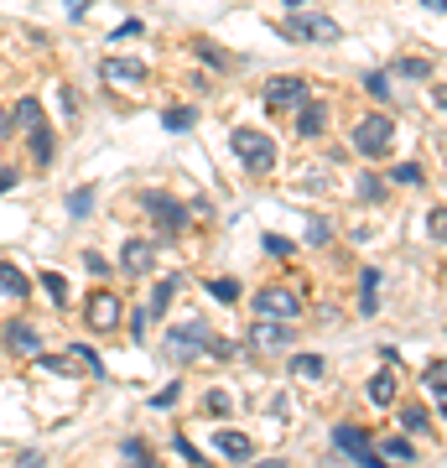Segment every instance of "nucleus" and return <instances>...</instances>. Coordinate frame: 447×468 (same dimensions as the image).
Wrapping results in <instances>:
<instances>
[{
  "instance_id": "nucleus-36",
  "label": "nucleus",
  "mask_w": 447,
  "mask_h": 468,
  "mask_svg": "<svg viewBox=\"0 0 447 468\" xmlns=\"http://www.w3.org/2000/svg\"><path fill=\"white\" fill-rule=\"evenodd\" d=\"M400 73H406V79H431V63H427V58H400Z\"/></svg>"
},
{
  "instance_id": "nucleus-7",
  "label": "nucleus",
  "mask_w": 447,
  "mask_h": 468,
  "mask_svg": "<svg viewBox=\"0 0 447 468\" xmlns=\"http://www.w3.org/2000/svg\"><path fill=\"white\" fill-rule=\"evenodd\" d=\"M100 79H104V84H115V89H141V84L151 79V68L135 63V58H104V63H100Z\"/></svg>"
},
{
  "instance_id": "nucleus-3",
  "label": "nucleus",
  "mask_w": 447,
  "mask_h": 468,
  "mask_svg": "<svg viewBox=\"0 0 447 468\" xmlns=\"http://www.w3.org/2000/svg\"><path fill=\"white\" fill-rule=\"evenodd\" d=\"M141 208H146V214L156 218V234H162V239H177V234L187 229L183 203H177V198H166L162 187H146V193H141Z\"/></svg>"
},
{
  "instance_id": "nucleus-9",
  "label": "nucleus",
  "mask_w": 447,
  "mask_h": 468,
  "mask_svg": "<svg viewBox=\"0 0 447 468\" xmlns=\"http://www.w3.org/2000/svg\"><path fill=\"white\" fill-rule=\"evenodd\" d=\"M83 323H89L94 334H110V328L120 323V297H115V292H94L89 307H83Z\"/></svg>"
},
{
  "instance_id": "nucleus-29",
  "label": "nucleus",
  "mask_w": 447,
  "mask_h": 468,
  "mask_svg": "<svg viewBox=\"0 0 447 468\" xmlns=\"http://www.w3.org/2000/svg\"><path fill=\"white\" fill-rule=\"evenodd\" d=\"M42 292L52 297V307H63V302H68V282H63V271H42Z\"/></svg>"
},
{
  "instance_id": "nucleus-14",
  "label": "nucleus",
  "mask_w": 447,
  "mask_h": 468,
  "mask_svg": "<svg viewBox=\"0 0 447 468\" xmlns=\"http://www.w3.org/2000/svg\"><path fill=\"white\" fill-rule=\"evenodd\" d=\"M250 344H255V349H286V344H292V328H286L282 318H255Z\"/></svg>"
},
{
  "instance_id": "nucleus-30",
  "label": "nucleus",
  "mask_w": 447,
  "mask_h": 468,
  "mask_svg": "<svg viewBox=\"0 0 447 468\" xmlns=\"http://www.w3.org/2000/svg\"><path fill=\"white\" fill-rule=\"evenodd\" d=\"M431 421H437V417H427L421 406H406V411H400V427H406V432H427Z\"/></svg>"
},
{
  "instance_id": "nucleus-28",
  "label": "nucleus",
  "mask_w": 447,
  "mask_h": 468,
  "mask_svg": "<svg viewBox=\"0 0 447 468\" xmlns=\"http://www.w3.org/2000/svg\"><path fill=\"white\" fill-rule=\"evenodd\" d=\"M208 297L229 307V302H239V282H234V276H214V282H208Z\"/></svg>"
},
{
  "instance_id": "nucleus-10",
  "label": "nucleus",
  "mask_w": 447,
  "mask_h": 468,
  "mask_svg": "<svg viewBox=\"0 0 447 468\" xmlns=\"http://www.w3.org/2000/svg\"><path fill=\"white\" fill-rule=\"evenodd\" d=\"M172 344H166V354L172 359H193V354H203V344H208V328L203 323H183V328H172Z\"/></svg>"
},
{
  "instance_id": "nucleus-37",
  "label": "nucleus",
  "mask_w": 447,
  "mask_h": 468,
  "mask_svg": "<svg viewBox=\"0 0 447 468\" xmlns=\"http://www.w3.org/2000/svg\"><path fill=\"white\" fill-rule=\"evenodd\" d=\"M261 245H265V250H271V255H276V261H286V255L297 250V245H292V239H286V234H265Z\"/></svg>"
},
{
  "instance_id": "nucleus-46",
  "label": "nucleus",
  "mask_w": 447,
  "mask_h": 468,
  "mask_svg": "<svg viewBox=\"0 0 447 468\" xmlns=\"http://www.w3.org/2000/svg\"><path fill=\"white\" fill-rule=\"evenodd\" d=\"M68 16L83 21V16H89V0H68Z\"/></svg>"
},
{
  "instance_id": "nucleus-23",
  "label": "nucleus",
  "mask_w": 447,
  "mask_h": 468,
  "mask_svg": "<svg viewBox=\"0 0 447 468\" xmlns=\"http://www.w3.org/2000/svg\"><path fill=\"white\" fill-rule=\"evenodd\" d=\"M369 401H375V406H390V401H396V375H390V369H380V375L369 380Z\"/></svg>"
},
{
  "instance_id": "nucleus-20",
  "label": "nucleus",
  "mask_w": 447,
  "mask_h": 468,
  "mask_svg": "<svg viewBox=\"0 0 447 468\" xmlns=\"http://www.w3.org/2000/svg\"><path fill=\"white\" fill-rule=\"evenodd\" d=\"M0 292H5L11 302H27V297H32V282H27V271H16L11 261H5V266H0Z\"/></svg>"
},
{
  "instance_id": "nucleus-45",
  "label": "nucleus",
  "mask_w": 447,
  "mask_h": 468,
  "mask_svg": "<svg viewBox=\"0 0 447 468\" xmlns=\"http://www.w3.org/2000/svg\"><path fill=\"white\" fill-rule=\"evenodd\" d=\"M427 229H431V239H437V245H442V208H431V218H427Z\"/></svg>"
},
{
  "instance_id": "nucleus-25",
  "label": "nucleus",
  "mask_w": 447,
  "mask_h": 468,
  "mask_svg": "<svg viewBox=\"0 0 447 468\" xmlns=\"http://www.w3.org/2000/svg\"><path fill=\"white\" fill-rule=\"evenodd\" d=\"M292 375H297V380H323L328 365H323L317 354H297V359H292Z\"/></svg>"
},
{
  "instance_id": "nucleus-13",
  "label": "nucleus",
  "mask_w": 447,
  "mask_h": 468,
  "mask_svg": "<svg viewBox=\"0 0 447 468\" xmlns=\"http://www.w3.org/2000/svg\"><path fill=\"white\" fill-rule=\"evenodd\" d=\"M5 349L11 354H21V359H37V354H42V334H37L32 323H5Z\"/></svg>"
},
{
  "instance_id": "nucleus-15",
  "label": "nucleus",
  "mask_w": 447,
  "mask_h": 468,
  "mask_svg": "<svg viewBox=\"0 0 447 468\" xmlns=\"http://www.w3.org/2000/svg\"><path fill=\"white\" fill-rule=\"evenodd\" d=\"M63 375H94V380H100L104 365H100V354L89 349V344H73V349L63 354Z\"/></svg>"
},
{
  "instance_id": "nucleus-11",
  "label": "nucleus",
  "mask_w": 447,
  "mask_h": 468,
  "mask_svg": "<svg viewBox=\"0 0 447 468\" xmlns=\"http://www.w3.org/2000/svg\"><path fill=\"white\" fill-rule=\"evenodd\" d=\"M120 271H131V276H151V271H156V245H151V239H125V250H120Z\"/></svg>"
},
{
  "instance_id": "nucleus-31",
  "label": "nucleus",
  "mask_w": 447,
  "mask_h": 468,
  "mask_svg": "<svg viewBox=\"0 0 447 468\" xmlns=\"http://www.w3.org/2000/svg\"><path fill=\"white\" fill-rule=\"evenodd\" d=\"M365 89L375 94V100H385V104H390V94H396V89H390V73H365Z\"/></svg>"
},
{
  "instance_id": "nucleus-43",
  "label": "nucleus",
  "mask_w": 447,
  "mask_h": 468,
  "mask_svg": "<svg viewBox=\"0 0 447 468\" xmlns=\"http://www.w3.org/2000/svg\"><path fill=\"white\" fill-rule=\"evenodd\" d=\"M172 448H177V458H187V463H203V452L193 448V442H187V437H177V442H172Z\"/></svg>"
},
{
  "instance_id": "nucleus-26",
  "label": "nucleus",
  "mask_w": 447,
  "mask_h": 468,
  "mask_svg": "<svg viewBox=\"0 0 447 468\" xmlns=\"http://www.w3.org/2000/svg\"><path fill=\"white\" fill-rule=\"evenodd\" d=\"M390 177H396L400 187H421L427 183V167H421V162H400V167H390Z\"/></svg>"
},
{
  "instance_id": "nucleus-27",
  "label": "nucleus",
  "mask_w": 447,
  "mask_h": 468,
  "mask_svg": "<svg viewBox=\"0 0 447 468\" xmlns=\"http://www.w3.org/2000/svg\"><path fill=\"white\" fill-rule=\"evenodd\" d=\"M421 380L431 385V396H437V406H442V401H447V365H442V359H431V365H427V375H421Z\"/></svg>"
},
{
  "instance_id": "nucleus-42",
  "label": "nucleus",
  "mask_w": 447,
  "mask_h": 468,
  "mask_svg": "<svg viewBox=\"0 0 447 468\" xmlns=\"http://www.w3.org/2000/svg\"><path fill=\"white\" fill-rule=\"evenodd\" d=\"M229 396H224V390H208V411H214V417H229Z\"/></svg>"
},
{
  "instance_id": "nucleus-34",
  "label": "nucleus",
  "mask_w": 447,
  "mask_h": 468,
  "mask_svg": "<svg viewBox=\"0 0 447 468\" xmlns=\"http://www.w3.org/2000/svg\"><path fill=\"white\" fill-rule=\"evenodd\" d=\"M177 396H183V380L162 385V390H156V396H151V406H156V411H166V406H177Z\"/></svg>"
},
{
  "instance_id": "nucleus-48",
  "label": "nucleus",
  "mask_w": 447,
  "mask_h": 468,
  "mask_svg": "<svg viewBox=\"0 0 447 468\" xmlns=\"http://www.w3.org/2000/svg\"><path fill=\"white\" fill-rule=\"evenodd\" d=\"M421 5H427V11H437V16H442V0H421Z\"/></svg>"
},
{
  "instance_id": "nucleus-8",
  "label": "nucleus",
  "mask_w": 447,
  "mask_h": 468,
  "mask_svg": "<svg viewBox=\"0 0 447 468\" xmlns=\"http://www.w3.org/2000/svg\"><path fill=\"white\" fill-rule=\"evenodd\" d=\"M302 100H307V79H297V73H282V79L265 84V104L271 110H297Z\"/></svg>"
},
{
  "instance_id": "nucleus-47",
  "label": "nucleus",
  "mask_w": 447,
  "mask_h": 468,
  "mask_svg": "<svg viewBox=\"0 0 447 468\" xmlns=\"http://www.w3.org/2000/svg\"><path fill=\"white\" fill-rule=\"evenodd\" d=\"M0 141H11V115H0Z\"/></svg>"
},
{
  "instance_id": "nucleus-35",
  "label": "nucleus",
  "mask_w": 447,
  "mask_h": 468,
  "mask_svg": "<svg viewBox=\"0 0 447 468\" xmlns=\"http://www.w3.org/2000/svg\"><path fill=\"white\" fill-rule=\"evenodd\" d=\"M120 452H125L131 463H151V448L141 442V437H125V442H120Z\"/></svg>"
},
{
  "instance_id": "nucleus-6",
  "label": "nucleus",
  "mask_w": 447,
  "mask_h": 468,
  "mask_svg": "<svg viewBox=\"0 0 447 468\" xmlns=\"http://www.w3.org/2000/svg\"><path fill=\"white\" fill-rule=\"evenodd\" d=\"M390 141H396V125H390L385 115L359 120V131H354V151H359V156H385Z\"/></svg>"
},
{
  "instance_id": "nucleus-17",
  "label": "nucleus",
  "mask_w": 447,
  "mask_h": 468,
  "mask_svg": "<svg viewBox=\"0 0 447 468\" xmlns=\"http://www.w3.org/2000/svg\"><path fill=\"white\" fill-rule=\"evenodd\" d=\"M177 292H183V276H162V282H156V292H151V302H146V318H162Z\"/></svg>"
},
{
  "instance_id": "nucleus-33",
  "label": "nucleus",
  "mask_w": 447,
  "mask_h": 468,
  "mask_svg": "<svg viewBox=\"0 0 447 468\" xmlns=\"http://www.w3.org/2000/svg\"><path fill=\"white\" fill-rule=\"evenodd\" d=\"M385 452H390V458H400V463H411V458H416L411 437H385Z\"/></svg>"
},
{
  "instance_id": "nucleus-18",
  "label": "nucleus",
  "mask_w": 447,
  "mask_h": 468,
  "mask_svg": "<svg viewBox=\"0 0 447 468\" xmlns=\"http://www.w3.org/2000/svg\"><path fill=\"white\" fill-rule=\"evenodd\" d=\"M214 448L224 452V458H234V463H245V458H255V442H250L245 432H218Z\"/></svg>"
},
{
  "instance_id": "nucleus-16",
  "label": "nucleus",
  "mask_w": 447,
  "mask_h": 468,
  "mask_svg": "<svg viewBox=\"0 0 447 468\" xmlns=\"http://www.w3.org/2000/svg\"><path fill=\"white\" fill-rule=\"evenodd\" d=\"M52 156H58V135H52L48 120H37L32 125V162L37 167H52Z\"/></svg>"
},
{
  "instance_id": "nucleus-2",
  "label": "nucleus",
  "mask_w": 447,
  "mask_h": 468,
  "mask_svg": "<svg viewBox=\"0 0 447 468\" xmlns=\"http://www.w3.org/2000/svg\"><path fill=\"white\" fill-rule=\"evenodd\" d=\"M333 448L344 452V458H354L359 468H380V448H375V437L359 421H338L333 427Z\"/></svg>"
},
{
  "instance_id": "nucleus-12",
  "label": "nucleus",
  "mask_w": 447,
  "mask_h": 468,
  "mask_svg": "<svg viewBox=\"0 0 447 468\" xmlns=\"http://www.w3.org/2000/svg\"><path fill=\"white\" fill-rule=\"evenodd\" d=\"M323 131H328V104L307 94V100L297 104V135H302V141H317Z\"/></svg>"
},
{
  "instance_id": "nucleus-24",
  "label": "nucleus",
  "mask_w": 447,
  "mask_h": 468,
  "mask_svg": "<svg viewBox=\"0 0 447 468\" xmlns=\"http://www.w3.org/2000/svg\"><path fill=\"white\" fill-rule=\"evenodd\" d=\"M89 214H94V187L83 183L68 193V218H89Z\"/></svg>"
},
{
  "instance_id": "nucleus-19",
  "label": "nucleus",
  "mask_w": 447,
  "mask_h": 468,
  "mask_svg": "<svg viewBox=\"0 0 447 468\" xmlns=\"http://www.w3.org/2000/svg\"><path fill=\"white\" fill-rule=\"evenodd\" d=\"M359 313H365V318H375V313H380V271H375V266L359 276Z\"/></svg>"
},
{
  "instance_id": "nucleus-40",
  "label": "nucleus",
  "mask_w": 447,
  "mask_h": 468,
  "mask_svg": "<svg viewBox=\"0 0 447 468\" xmlns=\"http://www.w3.org/2000/svg\"><path fill=\"white\" fill-rule=\"evenodd\" d=\"M328 218H313V224H307V245H328Z\"/></svg>"
},
{
  "instance_id": "nucleus-44",
  "label": "nucleus",
  "mask_w": 447,
  "mask_h": 468,
  "mask_svg": "<svg viewBox=\"0 0 447 468\" xmlns=\"http://www.w3.org/2000/svg\"><path fill=\"white\" fill-rule=\"evenodd\" d=\"M16 183H21V172H16V167H0V198H5V193H11Z\"/></svg>"
},
{
  "instance_id": "nucleus-38",
  "label": "nucleus",
  "mask_w": 447,
  "mask_h": 468,
  "mask_svg": "<svg viewBox=\"0 0 447 468\" xmlns=\"http://www.w3.org/2000/svg\"><path fill=\"white\" fill-rule=\"evenodd\" d=\"M359 198H365V203L385 198V187H380V177H375V172H365V177H359Z\"/></svg>"
},
{
  "instance_id": "nucleus-22",
  "label": "nucleus",
  "mask_w": 447,
  "mask_h": 468,
  "mask_svg": "<svg viewBox=\"0 0 447 468\" xmlns=\"http://www.w3.org/2000/svg\"><path fill=\"white\" fill-rule=\"evenodd\" d=\"M37 120H42V104H37V100H16V110H11V131H32Z\"/></svg>"
},
{
  "instance_id": "nucleus-5",
  "label": "nucleus",
  "mask_w": 447,
  "mask_h": 468,
  "mask_svg": "<svg viewBox=\"0 0 447 468\" xmlns=\"http://www.w3.org/2000/svg\"><path fill=\"white\" fill-rule=\"evenodd\" d=\"M250 302H255V318H282V323L302 318V297L286 292V286H265V292H255Z\"/></svg>"
},
{
  "instance_id": "nucleus-41",
  "label": "nucleus",
  "mask_w": 447,
  "mask_h": 468,
  "mask_svg": "<svg viewBox=\"0 0 447 468\" xmlns=\"http://www.w3.org/2000/svg\"><path fill=\"white\" fill-rule=\"evenodd\" d=\"M83 266H89V276H110V261L100 250H83Z\"/></svg>"
},
{
  "instance_id": "nucleus-21",
  "label": "nucleus",
  "mask_w": 447,
  "mask_h": 468,
  "mask_svg": "<svg viewBox=\"0 0 447 468\" xmlns=\"http://www.w3.org/2000/svg\"><path fill=\"white\" fill-rule=\"evenodd\" d=\"M162 125L172 135H183V131H193L198 125V110H187V104H172V110H162Z\"/></svg>"
},
{
  "instance_id": "nucleus-1",
  "label": "nucleus",
  "mask_w": 447,
  "mask_h": 468,
  "mask_svg": "<svg viewBox=\"0 0 447 468\" xmlns=\"http://www.w3.org/2000/svg\"><path fill=\"white\" fill-rule=\"evenodd\" d=\"M229 146H234V156H239L250 172H276V141H271L265 131L239 125V131H229Z\"/></svg>"
},
{
  "instance_id": "nucleus-32",
  "label": "nucleus",
  "mask_w": 447,
  "mask_h": 468,
  "mask_svg": "<svg viewBox=\"0 0 447 468\" xmlns=\"http://www.w3.org/2000/svg\"><path fill=\"white\" fill-rule=\"evenodd\" d=\"M193 48H198L203 63H214V68H234V58H229V52H218L214 42H193Z\"/></svg>"
},
{
  "instance_id": "nucleus-4",
  "label": "nucleus",
  "mask_w": 447,
  "mask_h": 468,
  "mask_svg": "<svg viewBox=\"0 0 447 468\" xmlns=\"http://www.w3.org/2000/svg\"><path fill=\"white\" fill-rule=\"evenodd\" d=\"M286 37H297V42H338L344 37V27L333 16H323V11H292V21H286Z\"/></svg>"
},
{
  "instance_id": "nucleus-49",
  "label": "nucleus",
  "mask_w": 447,
  "mask_h": 468,
  "mask_svg": "<svg viewBox=\"0 0 447 468\" xmlns=\"http://www.w3.org/2000/svg\"><path fill=\"white\" fill-rule=\"evenodd\" d=\"M286 5H292V11H302V5H307V0H286Z\"/></svg>"
},
{
  "instance_id": "nucleus-39",
  "label": "nucleus",
  "mask_w": 447,
  "mask_h": 468,
  "mask_svg": "<svg viewBox=\"0 0 447 468\" xmlns=\"http://www.w3.org/2000/svg\"><path fill=\"white\" fill-rule=\"evenodd\" d=\"M146 27H141V16H131V21H120L115 32H110V42H125V37H141Z\"/></svg>"
}]
</instances>
